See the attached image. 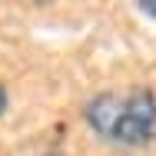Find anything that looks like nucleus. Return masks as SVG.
Returning <instances> with one entry per match:
<instances>
[{
  "instance_id": "obj_4",
  "label": "nucleus",
  "mask_w": 156,
  "mask_h": 156,
  "mask_svg": "<svg viewBox=\"0 0 156 156\" xmlns=\"http://www.w3.org/2000/svg\"><path fill=\"white\" fill-rule=\"evenodd\" d=\"M37 3H57V0H37Z\"/></svg>"
},
{
  "instance_id": "obj_1",
  "label": "nucleus",
  "mask_w": 156,
  "mask_h": 156,
  "mask_svg": "<svg viewBox=\"0 0 156 156\" xmlns=\"http://www.w3.org/2000/svg\"><path fill=\"white\" fill-rule=\"evenodd\" d=\"M83 123L96 140L116 150H140L156 140V90H106L83 103Z\"/></svg>"
},
{
  "instance_id": "obj_2",
  "label": "nucleus",
  "mask_w": 156,
  "mask_h": 156,
  "mask_svg": "<svg viewBox=\"0 0 156 156\" xmlns=\"http://www.w3.org/2000/svg\"><path fill=\"white\" fill-rule=\"evenodd\" d=\"M129 3H133L146 20H153V23H156V0H129Z\"/></svg>"
},
{
  "instance_id": "obj_3",
  "label": "nucleus",
  "mask_w": 156,
  "mask_h": 156,
  "mask_svg": "<svg viewBox=\"0 0 156 156\" xmlns=\"http://www.w3.org/2000/svg\"><path fill=\"white\" fill-rule=\"evenodd\" d=\"M7 106H10V100H7V87L0 83V116L7 113Z\"/></svg>"
}]
</instances>
